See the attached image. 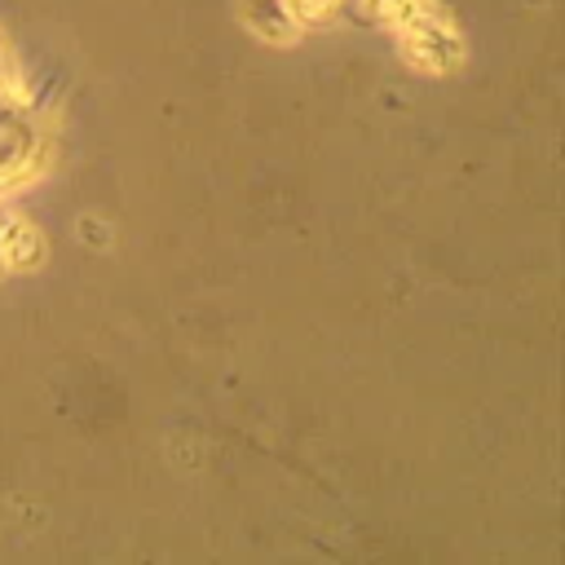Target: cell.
<instances>
[{"instance_id": "1", "label": "cell", "mask_w": 565, "mask_h": 565, "mask_svg": "<svg viewBox=\"0 0 565 565\" xmlns=\"http://www.w3.org/2000/svg\"><path fill=\"white\" fill-rule=\"evenodd\" d=\"M247 22L269 35V40H282V31L291 26V9L282 0H247Z\"/></svg>"}, {"instance_id": "2", "label": "cell", "mask_w": 565, "mask_h": 565, "mask_svg": "<svg viewBox=\"0 0 565 565\" xmlns=\"http://www.w3.org/2000/svg\"><path fill=\"white\" fill-rule=\"evenodd\" d=\"M291 9V18H327L340 0H282Z\"/></svg>"}]
</instances>
